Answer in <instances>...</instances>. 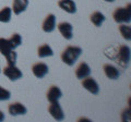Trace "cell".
I'll use <instances>...</instances> for the list:
<instances>
[{
    "mask_svg": "<svg viewBox=\"0 0 131 122\" xmlns=\"http://www.w3.org/2000/svg\"><path fill=\"white\" fill-rule=\"evenodd\" d=\"M82 54V48L78 46H68L61 52V60L69 67L74 66L77 60Z\"/></svg>",
    "mask_w": 131,
    "mask_h": 122,
    "instance_id": "obj_1",
    "label": "cell"
},
{
    "mask_svg": "<svg viewBox=\"0 0 131 122\" xmlns=\"http://www.w3.org/2000/svg\"><path fill=\"white\" fill-rule=\"evenodd\" d=\"M37 55L39 58H46V57H51L54 55V51H52L51 47L48 44H43L42 46L38 47Z\"/></svg>",
    "mask_w": 131,
    "mask_h": 122,
    "instance_id": "obj_17",
    "label": "cell"
},
{
    "mask_svg": "<svg viewBox=\"0 0 131 122\" xmlns=\"http://www.w3.org/2000/svg\"><path fill=\"white\" fill-rule=\"evenodd\" d=\"M42 28L45 33H51L52 31L56 28V17L55 14H48L46 18H45L44 22L42 24Z\"/></svg>",
    "mask_w": 131,
    "mask_h": 122,
    "instance_id": "obj_10",
    "label": "cell"
},
{
    "mask_svg": "<svg viewBox=\"0 0 131 122\" xmlns=\"http://www.w3.org/2000/svg\"><path fill=\"white\" fill-rule=\"evenodd\" d=\"M48 112L50 113V116L54 118L56 121H62L64 119V112L58 101L50 103V105H49V107H48Z\"/></svg>",
    "mask_w": 131,
    "mask_h": 122,
    "instance_id": "obj_4",
    "label": "cell"
},
{
    "mask_svg": "<svg viewBox=\"0 0 131 122\" xmlns=\"http://www.w3.org/2000/svg\"><path fill=\"white\" fill-rule=\"evenodd\" d=\"M3 74H5L10 81H18L19 79H21L23 76L22 71L20 70L15 64L14 66H10V64H8V66L3 69Z\"/></svg>",
    "mask_w": 131,
    "mask_h": 122,
    "instance_id": "obj_5",
    "label": "cell"
},
{
    "mask_svg": "<svg viewBox=\"0 0 131 122\" xmlns=\"http://www.w3.org/2000/svg\"><path fill=\"white\" fill-rule=\"evenodd\" d=\"M104 1H106V2H114L115 0H104Z\"/></svg>",
    "mask_w": 131,
    "mask_h": 122,
    "instance_id": "obj_25",
    "label": "cell"
},
{
    "mask_svg": "<svg viewBox=\"0 0 131 122\" xmlns=\"http://www.w3.org/2000/svg\"><path fill=\"white\" fill-rule=\"evenodd\" d=\"M5 120V113H3L1 110H0V122Z\"/></svg>",
    "mask_w": 131,
    "mask_h": 122,
    "instance_id": "obj_24",
    "label": "cell"
},
{
    "mask_svg": "<svg viewBox=\"0 0 131 122\" xmlns=\"http://www.w3.org/2000/svg\"><path fill=\"white\" fill-rule=\"evenodd\" d=\"M32 72L37 79H43L44 76H46L49 72V68L46 63L44 62H37L32 67Z\"/></svg>",
    "mask_w": 131,
    "mask_h": 122,
    "instance_id": "obj_8",
    "label": "cell"
},
{
    "mask_svg": "<svg viewBox=\"0 0 131 122\" xmlns=\"http://www.w3.org/2000/svg\"><path fill=\"white\" fill-rule=\"evenodd\" d=\"M0 71H1V69H0Z\"/></svg>",
    "mask_w": 131,
    "mask_h": 122,
    "instance_id": "obj_26",
    "label": "cell"
},
{
    "mask_svg": "<svg viewBox=\"0 0 131 122\" xmlns=\"http://www.w3.org/2000/svg\"><path fill=\"white\" fill-rule=\"evenodd\" d=\"M130 48L126 45H122L118 48L117 51V62L120 64L122 68H127L130 62Z\"/></svg>",
    "mask_w": 131,
    "mask_h": 122,
    "instance_id": "obj_3",
    "label": "cell"
},
{
    "mask_svg": "<svg viewBox=\"0 0 131 122\" xmlns=\"http://www.w3.org/2000/svg\"><path fill=\"white\" fill-rule=\"evenodd\" d=\"M9 42L11 44V47L13 48V49H15V48H18L19 46L22 45V37L20 34L14 33V34L11 35V37L9 38Z\"/></svg>",
    "mask_w": 131,
    "mask_h": 122,
    "instance_id": "obj_21",
    "label": "cell"
},
{
    "mask_svg": "<svg viewBox=\"0 0 131 122\" xmlns=\"http://www.w3.org/2000/svg\"><path fill=\"white\" fill-rule=\"evenodd\" d=\"M103 70H104L105 75L107 76L108 79H110V80H118L119 79L120 72L116 67L113 66V64H109V63L104 64Z\"/></svg>",
    "mask_w": 131,
    "mask_h": 122,
    "instance_id": "obj_12",
    "label": "cell"
},
{
    "mask_svg": "<svg viewBox=\"0 0 131 122\" xmlns=\"http://www.w3.org/2000/svg\"><path fill=\"white\" fill-rule=\"evenodd\" d=\"M82 86L93 95H97L100 93V85L93 78H90V76L82 80Z\"/></svg>",
    "mask_w": 131,
    "mask_h": 122,
    "instance_id": "obj_6",
    "label": "cell"
},
{
    "mask_svg": "<svg viewBox=\"0 0 131 122\" xmlns=\"http://www.w3.org/2000/svg\"><path fill=\"white\" fill-rule=\"evenodd\" d=\"M7 58V62L8 64H10V66H14V64L16 63V58H18V55H16V52L14 50L10 51L9 54H8L7 56H5Z\"/></svg>",
    "mask_w": 131,
    "mask_h": 122,
    "instance_id": "obj_22",
    "label": "cell"
},
{
    "mask_svg": "<svg viewBox=\"0 0 131 122\" xmlns=\"http://www.w3.org/2000/svg\"><path fill=\"white\" fill-rule=\"evenodd\" d=\"M114 21L119 24H129L131 21V13H130V5L125 8H117L113 13Z\"/></svg>",
    "mask_w": 131,
    "mask_h": 122,
    "instance_id": "obj_2",
    "label": "cell"
},
{
    "mask_svg": "<svg viewBox=\"0 0 131 122\" xmlns=\"http://www.w3.org/2000/svg\"><path fill=\"white\" fill-rule=\"evenodd\" d=\"M118 28H119V33L122 36V38L130 42L131 40V27L129 26V24L122 23V24H120Z\"/></svg>",
    "mask_w": 131,
    "mask_h": 122,
    "instance_id": "obj_20",
    "label": "cell"
},
{
    "mask_svg": "<svg viewBox=\"0 0 131 122\" xmlns=\"http://www.w3.org/2000/svg\"><path fill=\"white\" fill-rule=\"evenodd\" d=\"M8 111H9L11 116H21V115H25L27 112V108L23 104L15 101V103H12L9 105Z\"/></svg>",
    "mask_w": 131,
    "mask_h": 122,
    "instance_id": "obj_9",
    "label": "cell"
},
{
    "mask_svg": "<svg viewBox=\"0 0 131 122\" xmlns=\"http://www.w3.org/2000/svg\"><path fill=\"white\" fill-rule=\"evenodd\" d=\"M12 9L9 7H5L0 10V22L1 23H9L11 21Z\"/></svg>",
    "mask_w": 131,
    "mask_h": 122,
    "instance_id": "obj_19",
    "label": "cell"
},
{
    "mask_svg": "<svg viewBox=\"0 0 131 122\" xmlns=\"http://www.w3.org/2000/svg\"><path fill=\"white\" fill-rule=\"evenodd\" d=\"M91 74V68L86 62H81L75 69V76L79 80H83Z\"/></svg>",
    "mask_w": 131,
    "mask_h": 122,
    "instance_id": "obj_11",
    "label": "cell"
},
{
    "mask_svg": "<svg viewBox=\"0 0 131 122\" xmlns=\"http://www.w3.org/2000/svg\"><path fill=\"white\" fill-rule=\"evenodd\" d=\"M11 97V93L8 89L3 88L2 86H0V101H5V100H9Z\"/></svg>",
    "mask_w": 131,
    "mask_h": 122,
    "instance_id": "obj_23",
    "label": "cell"
},
{
    "mask_svg": "<svg viewBox=\"0 0 131 122\" xmlns=\"http://www.w3.org/2000/svg\"><path fill=\"white\" fill-rule=\"evenodd\" d=\"M61 97H62V92L58 86H52L49 87V89L47 91V99L49 103H54V101H58Z\"/></svg>",
    "mask_w": 131,
    "mask_h": 122,
    "instance_id": "obj_13",
    "label": "cell"
},
{
    "mask_svg": "<svg viewBox=\"0 0 131 122\" xmlns=\"http://www.w3.org/2000/svg\"><path fill=\"white\" fill-rule=\"evenodd\" d=\"M58 6L60 9H62L63 11L70 14H74L77 12V5L73 0H59Z\"/></svg>",
    "mask_w": 131,
    "mask_h": 122,
    "instance_id": "obj_14",
    "label": "cell"
},
{
    "mask_svg": "<svg viewBox=\"0 0 131 122\" xmlns=\"http://www.w3.org/2000/svg\"><path fill=\"white\" fill-rule=\"evenodd\" d=\"M105 19H106L105 15L102 13V12H100V11L93 12V13L91 14V17H90V20H91V22H92L96 27L102 26V24L105 22Z\"/></svg>",
    "mask_w": 131,
    "mask_h": 122,
    "instance_id": "obj_16",
    "label": "cell"
},
{
    "mask_svg": "<svg viewBox=\"0 0 131 122\" xmlns=\"http://www.w3.org/2000/svg\"><path fill=\"white\" fill-rule=\"evenodd\" d=\"M28 7V0H13L12 2V11L13 13L19 15L24 12Z\"/></svg>",
    "mask_w": 131,
    "mask_h": 122,
    "instance_id": "obj_15",
    "label": "cell"
},
{
    "mask_svg": "<svg viewBox=\"0 0 131 122\" xmlns=\"http://www.w3.org/2000/svg\"><path fill=\"white\" fill-rule=\"evenodd\" d=\"M58 31L59 33L62 35V37L70 40L73 37V26L71 23L69 22H61L58 24Z\"/></svg>",
    "mask_w": 131,
    "mask_h": 122,
    "instance_id": "obj_7",
    "label": "cell"
},
{
    "mask_svg": "<svg viewBox=\"0 0 131 122\" xmlns=\"http://www.w3.org/2000/svg\"><path fill=\"white\" fill-rule=\"evenodd\" d=\"M12 50H14V49L11 47V44L9 42V39L0 38V52H1V55L2 56H7Z\"/></svg>",
    "mask_w": 131,
    "mask_h": 122,
    "instance_id": "obj_18",
    "label": "cell"
}]
</instances>
